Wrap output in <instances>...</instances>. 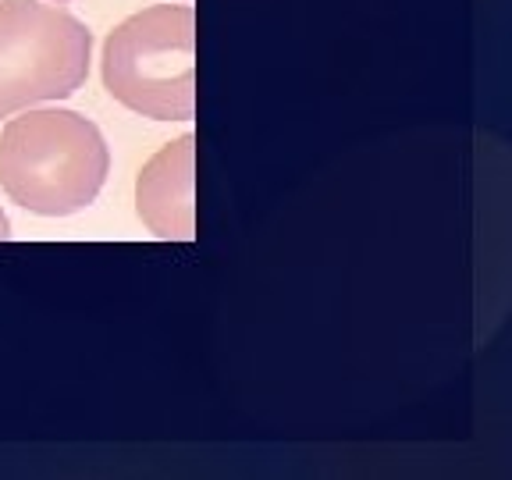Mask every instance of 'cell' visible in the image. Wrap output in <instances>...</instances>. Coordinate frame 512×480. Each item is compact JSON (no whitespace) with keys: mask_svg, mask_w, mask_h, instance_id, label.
Returning <instances> with one entry per match:
<instances>
[{"mask_svg":"<svg viewBox=\"0 0 512 480\" xmlns=\"http://www.w3.org/2000/svg\"><path fill=\"white\" fill-rule=\"evenodd\" d=\"M196 15L160 4L125 18L104 43V86L128 111L153 121L196 114Z\"/></svg>","mask_w":512,"mask_h":480,"instance_id":"7a4b0ae2","label":"cell"},{"mask_svg":"<svg viewBox=\"0 0 512 480\" xmlns=\"http://www.w3.org/2000/svg\"><path fill=\"white\" fill-rule=\"evenodd\" d=\"M107 168L100 128L75 111H29L0 132V189L32 214L86 210L104 189Z\"/></svg>","mask_w":512,"mask_h":480,"instance_id":"6da1fadb","label":"cell"},{"mask_svg":"<svg viewBox=\"0 0 512 480\" xmlns=\"http://www.w3.org/2000/svg\"><path fill=\"white\" fill-rule=\"evenodd\" d=\"M89 29L43 0H0V118L64 100L89 75Z\"/></svg>","mask_w":512,"mask_h":480,"instance_id":"3957f363","label":"cell"},{"mask_svg":"<svg viewBox=\"0 0 512 480\" xmlns=\"http://www.w3.org/2000/svg\"><path fill=\"white\" fill-rule=\"evenodd\" d=\"M8 217H4V214H0V239H8Z\"/></svg>","mask_w":512,"mask_h":480,"instance_id":"5b68a950","label":"cell"},{"mask_svg":"<svg viewBox=\"0 0 512 480\" xmlns=\"http://www.w3.org/2000/svg\"><path fill=\"white\" fill-rule=\"evenodd\" d=\"M136 210L157 239L189 242L196 235V139L182 136L146 160Z\"/></svg>","mask_w":512,"mask_h":480,"instance_id":"277c9868","label":"cell"}]
</instances>
